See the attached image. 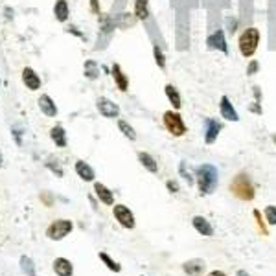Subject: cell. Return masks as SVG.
Wrapping results in <instances>:
<instances>
[{"mask_svg":"<svg viewBox=\"0 0 276 276\" xmlns=\"http://www.w3.org/2000/svg\"><path fill=\"white\" fill-rule=\"evenodd\" d=\"M195 180L201 195H212L219 184V172L214 164H201L195 168Z\"/></svg>","mask_w":276,"mask_h":276,"instance_id":"1","label":"cell"},{"mask_svg":"<svg viewBox=\"0 0 276 276\" xmlns=\"http://www.w3.org/2000/svg\"><path fill=\"white\" fill-rule=\"evenodd\" d=\"M260 39H262V32L256 26L243 28L240 37H238V50L245 59H252L254 54L258 52L260 46Z\"/></svg>","mask_w":276,"mask_h":276,"instance_id":"2","label":"cell"},{"mask_svg":"<svg viewBox=\"0 0 276 276\" xmlns=\"http://www.w3.org/2000/svg\"><path fill=\"white\" fill-rule=\"evenodd\" d=\"M230 192L236 199L240 201H252L256 197V188L254 182L250 179V175L245 172H240L234 179L230 180Z\"/></svg>","mask_w":276,"mask_h":276,"instance_id":"3","label":"cell"},{"mask_svg":"<svg viewBox=\"0 0 276 276\" xmlns=\"http://www.w3.org/2000/svg\"><path fill=\"white\" fill-rule=\"evenodd\" d=\"M162 124H164L166 131L170 133V135H173L175 138L184 137L188 133V125L184 124V118H182V114H180L179 110L175 109L166 110L164 114H162Z\"/></svg>","mask_w":276,"mask_h":276,"instance_id":"4","label":"cell"},{"mask_svg":"<svg viewBox=\"0 0 276 276\" xmlns=\"http://www.w3.org/2000/svg\"><path fill=\"white\" fill-rule=\"evenodd\" d=\"M114 19H110L109 15H100V35H98V46L96 50L105 48L109 44L110 37L114 34Z\"/></svg>","mask_w":276,"mask_h":276,"instance_id":"5","label":"cell"},{"mask_svg":"<svg viewBox=\"0 0 276 276\" xmlns=\"http://www.w3.org/2000/svg\"><path fill=\"white\" fill-rule=\"evenodd\" d=\"M72 228H74V225H72L70 219H57L46 228V236L54 242H59V240L67 238L72 232Z\"/></svg>","mask_w":276,"mask_h":276,"instance_id":"6","label":"cell"},{"mask_svg":"<svg viewBox=\"0 0 276 276\" xmlns=\"http://www.w3.org/2000/svg\"><path fill=\"white\" fill-rule=\"evenodd\" d=\"M207 48L228 55V42H227V37H225V32H223L221 28L214 30V32L207 37Z\"/></svg>","mask_w":276,"mask_h":276,"instance_id":"7","label":"cell"},{"mask_svg":"<svg viewBox=\"0 0 276 276\" xmlns=\"http://www.w3.org/2000/svg\"><path fill=\"white\" fill-rule=\"evenodd\" d=\"M96 109L100 110V114L104 118H109V120H114V118L120 116V107L118 104H114L112 100H109L107 96H100L96 100Z\"/></svg>","mask_w":276,"mask_h":276,"instance_id":"8","label":"cell"},{"mask_svg":"<svg viewBox=\"0 0 276 276\" xmlns=\"http://www.w3.org/2000/svg\"><path fill=\"white\" fill-rule=\"evenodd\" d=\"M112 214H114L116 221L124 228H129V230H131V228H135V225H137L135 215H133V212L125 207V205H112Z\"/></svg>","mask_w":276,"mask_h":276,"instance_id":"9","label":"cell"},{"mask_svg":"<svg viewBox=\"0 0 276 276\" xmlns=\"http://www.w3.org/2000/svg\"><path fill=\"white\" fill-rule=\"evenodd\" d=\"M221 129H223V124L215 118H205V131H203V137H205V144L212 145L219 137Z\"/></svg>","mask_w":276,"mask_h":276,"instance_id":"10","label":"cell"},{"mask_svg":"<svg viewBox=\"0 0 276 276\" xmlns=\"http://www.w3.org/2000/svg\"><path fill=\"white\" fill-rule=\"evenodd\" d=\"M219 114H221V118L227 120V122H240L238 110H236V107L232 105L230 98L225 96V94L219 98Z\"/></svg>","mask_w":276,"mask_h":276,"instance_id":"11","label":"cell"},{"mask_svg":"<svg viewBox=\"0 0 276 276\" xmlns=\"http://www.w3.org/2000/svg\"><path fill=\"white\" fill-rule=\"evenodd\" d=\"M110 76H112L114 85L118 87L120 92H127V90H129V77H127V74H125L124 69H122L118 63H114V65L110 67Z\"/></svg>","mask_w":276,"mask_h":276,"instance_id":"12","label":"cell"},{"mask_svg":"<svg viewBox=\"0 0 276 276\" xmlns=\"http://www.w3.org/2000/svg\"><path fill=\"white\" fill-rule=\"evenodd\" d=\"M22 83L26 85V89L30 90H39L41 89V77L32 67H26L22 70Z\"/></svg>","mask_w":276,"mask_h":276,"instance_id":"13","label":"cell"},{"mask_svg":"<svg viewBox=\"0 0 276 276\" xmlns=\"http://www.w3.org/2000/svg\"><path fill=\"white\" fill-rule=\"evenodd\" d=\"M37 104H39V109H41V112L44 116H48V118L57 116V105H55V102L48 94H41V98L37 100Z\"/></svg>","mask_w":276,"mask_h":276,"instance_id":"14","label":"cell"},{"mask_svg":"<svg viewBox=\"0 0 276 276\" xmlns=\"http://www.w3.org/2000/svg\"><path fill=\"white\" fill-rule=\"evenodd\" d=\"M164 94L166 98H168V102L172 104V107L175 110H180V107H182V96H180L179 89L173 85V83H168L164 87Z\"/></svg>","mask_w":276,"mask_h":276,"instance_id":"15","label":"cell"},{"mask_svg":"<svg viewBox=\"0 0 276 276\" xmlns=\"http://www.w3.org/2000/svg\"><path fill=\"white\" fill-rule=\"evenodd\" d=\"M192 225L201 236H207V238L214 236V227H212L210 221H208L207 217H203V215H195L192 219Z\"/></svg>","mask_w":276,"mask_h":276,"instance_id":"16","label":"cell"},{"mask_svg":"<svg viewBox=\"0 0 276 276\" xmlns=\"http://www.w3.org/2000/svg\"><path fill=\"white\" fill-rule=\"evenodd\" d=\"M207 267V263L203 262V260H188V262L182 263V271L186 273L188 276H201L203 275V271Z\"/></svg>","mask_w":276,"mask_h":276,"instance_id":"17","label":"cell"},{"mask_svg":"<svg viewBox=\"0 0 276 276\" xmlns=\"http://www.w3.org/2000/svg\"><path fill=\"white\" fill-rule=\"evenodd\" d=\"M94 192H96V197L102 201L104 205H107V207H112V205H114V195H112V192H110L105 184L96 182V184H94Z\"/></svg>","mask_w":276,"mask_h":276,"instance_id":"18","label":"cell"},{"mask_svg":"<svg viewBox=\"0 0 276 276\" xmlns=\"http://www.w3.org/2000/svg\"><path fill=\"white\" fill-rule=\"evenodd\" d=\"M76 173L79 179H83L85 182H92L94 177H96V173L92 170V166H89L85 160H77L76 162Z\"/></svg>","mask_w":276,"mask_h":276,"instance_id":"19","label":"cell"},{"mask_svg":"<svg viewBox=\"0 0 276 276\" xmlns=\"http://www.w3.org/2000/svg\"><path fill=\"white\" fill-rule=\"evenodd\" d=\"M135 17L138 21H149L151 9H149V0H135Z\"/></svg>","mask_w":276,"mask_h":276,"instance_id":"20","label":"cell"},{"mask_svg":"<svg viewBox=\"0 0 276 276\" xmlns=\"http://www.w3.org/2000/svg\"><path fill=\"white\" fill-rule=\"evenodd\" d=\"M54 271L57 276H74V267L67 258H55Z\"/></svg>","mask_w":276,"mask_h":276,"instance_id":"21","label":"cell"},{"mask_svg":"<svg viewBox=\"0 0 276 276\" xmlns=\"http://www.w3.org/2000/svg\"><path fill=\"white\" fill-rule=\"evenodd\" d=\"M138 160H140V164L144 166V168L149 173H157V172H159V162L155 160V157H153L151 153L140 151V153H138Z\"/></svg>","mask_w":276,"mask_h":276,"instance_id":"22","label":"cell"},{"mask_svg":"<svg viewBox=\"0 0 276 276\" xmlns=\"http://www.w3.org/2000/svg\"><path fill=\"white\" fill-rule=\"evenodd\" d=\"M50 138L57 147H67V131L63 125H54L50 129Z\"/></svg>","mask_w":276,"mask_h":276,"instance_id":"23","label":"cell"},{"mask_svg":"<svg viewBox=\"0 0 276 276\" xmlns=\"http://www.w3.org/2000/svg\"><path fill=\"white\" fill-rule=\"evenodd\" d=\"M54 15H55V21L59 22H67L70 17V7L67 0H57L54 6Z\"/></svg>","mask_w":276,"mask_h":276,"instance_id":"24","label":"cell"},{"mask_svg":"<svg viewBox=\"0 0 276 276\" xmlns=\"http://www.w3.org/2000/svg\"><path fill=\"white\" fill-rule=\"evenodd\" d=\"M83 76L87 77L89 81H96L100 77V65L94 59H87L83 65Z\"/></svg>","mask_w":276,"mask_h":276,"instance_id":"25","label":"cell"},{"mask_svg":"<svg viewBox=\"0 0 276 276\" xmlns=\"http://www.w3.org/2000/svg\"><path fill=\"white\" fill-rule=\"evenodd\" d=\"M137 17H135V13H118L116 17H114V26L120 28V30H125V28H131L137 24Z\"/></svg>","mask_w":276,"mask_h":276,"instance_id":"26","label":"cell"},{"mask_svg":"<svg viewBox=\"0 0 276 276\" xmlns=\"http://www.w3.org/2000/svg\"><path fill=\"white\" fill-rule=\"evenodd\" d=\"M153 57H155V65H157L160 70H166V55L159 42H153Z\"/></svg>","mask_w":276,"mask_h":276,"instance_id":"27","label":"cell"},{"mask_svg":"<svg viewBox=\"0 0 276 276\" xmlns=\"http://www.w3.org/2000/svg\"><path fill=\"white\" fill-rule=\"evenodd\" d=\"M118 129L122 131L125 138H129V140H137V131H135V127H133L129 122H125V120H118Z\"/></svg>","mask_w":276,"mask_h":276,"instance_id":"28","label":"cell"},{"mask_svg":"<svg viewBox=\"0 0 276 276\" xmlns=\"http://www.w3.org/2000/svg\"><path fill=\"white\" fill-rule=\"evenodd\" d=\"M21 271L26 276H37V273H35V263L30 256H22L21 258Z\"/></svg>","mask_w":276,"mask_h":276,"instance_id":"29","label":"cell"},{"mask_svg":"<svg viewBox=\"0 0 276 276\" xmlns=\"http://www.w3.org/2000/svg\"><path fill=\"white\" fill-rule=\"evenodd\" d=\"M179 173H180V177H182V179L188 182V186H192L193 180H195V173L190 172V168H188L186 160H182V162L179 164Z\"/></svg>","mask_w":276,"mask_h":276,"instance_id":"30","label":"cell"},{"mask_svg":"<svg viewBox=\"0 0 276 276\" xmlns=\"http://www.w3.org/2000/svg\"><path fill=\"white\" fill-rule=\"evenodd\" d=\"M252 92H254V104L250 105V110L254 112V114H262L263 109H262V90L260 87H252Z\"/></svg>","mask_w":276,"mask_h":276,"instance_id":"31","label":"cell"},{"mask_svg":"<svg viewBox=\"0 0 276 276\" xmlns=\"http://www.w3.org/2000/svg\"><path fill=\"white\" fill-rule=\"evenodd\" d=\"M100 260H102V262L107 265V269L112 271V273H120V271H122V265L118 262H114L107 252H100Z\"/></svg>","mask_w":276,"mask_h":276,"instance_id":"32","label":"cell"},{"mask_svg":"<svg viewBox=\"0 0 276 276\" xmlns=\"http://www.w3.org/2000/svg\"><path fill=\"white\" fill-rule=\"evenodd\" d=\"M46 168H48L52 173H55L57 177H63V168H61V164H59V160H57V159L54 160L52 157H50L48 162H46Z\"/></svg>","mask_w":276,"mask_h":276,"instance_id":"33","label":"cell"},{"mask_svg":"<svg viewBox=\"0 0 276 276\" xmlns=\"http://www.w3.org/2000/svg\"><path fill=\"white\" fill-rule=\"evenodd\" d=\"M252 215H254L256 223H258V228L262 230V234L263 236H269V230H267V225H265V221H263V217H262V212H260V210H254V212H252Z\"/></svg>","mask_w":276,"mask_h":276,"instance_id":"34","label":"cell"},{"mask_svg":"<svg viewBox=\"0 0 276 276\" xmlns=\"http://www.w3.org/2000/svg\"><path fill=\"white\" fill-rule=\"evenodd\" d=\"M258 72H260V61H258V59H250V61L247 63L245 74H247V76H256Z\"/></svg>","mask_w":276,"mask_h":276,"instance_id":"35","label":"cell"},{"mask_svg":"<svg viewBox=\"0 0 276 276\" xmlns=\"http://www.w3.org/2000/svg\"><path fill=\"white\" fill-rule=\"evenodd\" d=\"M225 24H227V32H228V35H236V32H238V19L236 17H227L225 19Z\"/></svg>","mask_w":276,"mask_h":276,"instance_id":"36","label":"cell"},{"mask_svg":"<svg viewBox=\"0 0 276 276\" xmlns=\"http://www.w3.org/2000/svg\"><path fill=\"white\" fill-rule=\"evenodd\" d=\"M265 219H267V223H271V225H276V207L269 205V207L265 208Z\"/></svg>","mask_w":276,"mask_h":276,"instance_id":"37","label":"cell"},{"mask_svg":"<svg viewBox=\"0 0 276 276\" xmlns=\"http://www.w3.org/2000/svg\"><path fill=\"white\" fill-rule=\"evenodd\" d=\"M89 7H90V13L102 15V11H100V0H89Z\"/></svg>","mask_w":276,"mask_h":276,"instance_id":"38","label":"cell"},{"mask_svg":"<svg viewBox=\"0 0 276 276\" xmlns=\"http://www.w3.org/2000/svg\"><path fill=\"white\" fill-rule=\"evenodd\" d=\"M166 188L170 193H179V182L177 180H168L166 182Z\"/></svg>","mask_w":276,"mask_h":276,"instance_id":"39","label":"cell"},{"mask_svg":"<svg viewBox=\"0 0 276 276\" xmlns=\"http://www.w3.org/2000/svg\"><path fill=\"white\" fill-rule=\"evenodd\" d=\"M67 32H69V34H74L76 37H79V39H85V35H83L76 26H69V28H67Z\"/></svg>","mask_w":276,"mask_h":276,"instance_id":"40","label":"cell"},{"mask_svg":"<svg viewBox=\"0 0 276 276\" xmlns=\"http://www.w3.org/2000/svg\"><path fill=\"white\" fill-rule=\"evenodd\" d=\"M41 199L44 201V203H46L48 207H50V205H52V195H50V193H42V195H41Z\"/></svg>","mask_w":276,"mask_h":276,"instance_id":"41","label":"cell"},{"mask_svg":"<svg viewBox=\"0 0 276 276\" xmlns=\"http://www.w3.org/2000/svg\"><path fill=\"white\" fill-rule=\"evenodd\" d=\"M207 276H227V275H225L223 271H212V273H208Z\"/></svg>","mask_w":276,"mask_h":276,"instance_id":"42","label":"cell"},{"mask_svg":"<svg viewBox=\"0 0 276 276\" xmlns=\"http://www.w3.org/2000/svg\"><path fill=\"white\" fill-rule=\"evenodd\" d=\"M6 19H13V9L6 7Z\"/></svg>","mask_w":276,"mask_h":276,"instance_id":"43","label":"cell"},{"mask_svg":"<svg viewBox=\"0 0 276 276\" xmlns=\"http://www.w3.org/2000/svg\"><path fill=\"white\" fill-rule=\"evenodd\" d=\"M236 276H250V275H248V273H247V271H238V273H236Z\"/></svg>","mask_w":276,"mask_h":276,"instance_id":"44","label":"cell"},{"mask_svg":"<svg viewBox=\"0 0 276 276\" xmlns=\"http://www.w3.org/2000/svg\"><path fill=\"white\" fill-rule=\"evenodd\" d=\"M2 164H4V159H2V153H0V168H2Z\"/></svg>","mask_w":276,"mask_h":276,"instance_id":"45","label":"cell"},{"mask_svg":"<svg viewBox=\"0 0 276 276\" xmlns=\"http://www.w3.org/2000/svg\"><path fill=\"white\" fill-rule=\"evenodd\" d=\"M271 138H273V142H275V144H276V133H275V135H273V137H271Z\"/></svg>","mask_w":276,"mask_h":276,"instance_id":"46","label":"cell"}]
</instances>
